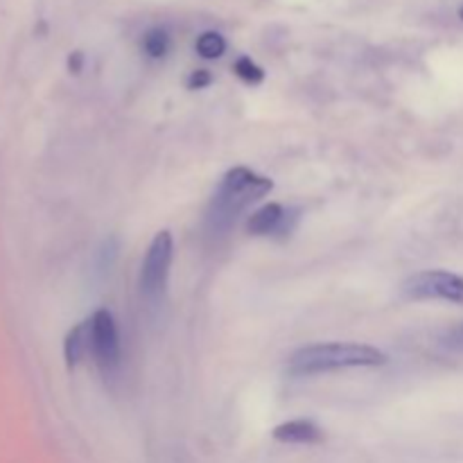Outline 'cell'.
<instances>
[{"label":"cell","instance_id":"6da1fadb","mask_svg":"<svg viewBox=\"0 0 463 463\" xmlns=\"http://www.w3.org/2000/svg\"><path fill=\"white\" fill-rule=\"evenodd\" d=\"M271 188H274L271 179L256 175V172L247 170V167H233L231 172H226L220 188L213 194L211 208H208V231L211 233L229 231L240 217V213L247 211L260 197H265Z\"/></svg>","mask_w":463,"mask_h":463},{"label":"cell","instance_id":"7a4b0ae2","mask_svg":"<svg viewBox=\"0 0 463 463\" xmlns=\"http://www.w3.org/2000/svg\"><path fill=\"white\" fill-rule=\"evenodd\" d=\"M384 362L387 355L366 344H317L301 348L289 357V373L312 375L351 366H378Z\"/></svg>","mask_w":463,"mask_h":463},{"label":"cell","instance_id":"3957f363","mask_svg":"<svg viewBox=\"0 0 463 463\" xmlns=\"http://www.w3.org/2000/svg\"><path fill=\"white\" fill-rule=\"evenodd\" d=\"M89 351L104 375L116 373L120 366V337H118L116 321L109 310H98L89 321Z\"/></svg>","mask_w":463,"mask_h":463},{"label":"cell","instance_id":"277c9868","mask_svg":"<svg viewBox=\"0 0 463 463\" xmlns=\"http://www.w3.org/2000/svg\"><path fill=\"white\" fill-rule=\"evenodd\" d=\"M172 251H175V244H172L170 231L156 233L145 256L143 271H140V292L147 301H158L163 297L167 274H170Z\"/></svg>","mask_w":463,"mask_h":463},{"label":"cell","instance_id":"5b68a950","mask_svg":"<svg viewBox=\"0 0 463 463\" xmlns=\"http://www.w3.org/2000/svg\"><path fill=\"white\" fill-rule=\"evenodd\" d=\"M402 294L414 301L443 298V301L463 303V279L450 271H420L402 283Z\"/></svg>","mask_w":463,"mask_h":463},{"label":"cell","instance_id":"8992f818","mask_svg":"<svg viewBox=\"0 0 463 463\" xmlns=\"http://www.w3.org/2000/svg\"><path fill=\"white\" fill-rule=\"evenodd\" d=\"M274 439L280 443H319L324 432L312 420H289L274 430Z\"/></svg>","mask_w":463,"mask_h":463},{"label":"cell","instance_id":"52a82bcc","mask_svg":"<svg viewBox=\"0 0 463 463\" xmlns=\"http://www.w3.org/2000/svg\"><path fill=\"white\" fill-rule=\"evenodd\" d=\"M285 211L288 208H283L280 203H267V206H262L260 211H256L249 217V231L253 235H276V231H279L280 222L285 217Z\"/></svg>","mask_w":463,"mask_h":463},{"label":"cell","instance_id":"ba28073f","mask_svg":"<svg viewBox=\"0 0 463 463\" xmlns=\"http://www.w3.org/2000/svg\"><path fill=\"white\" fill-rule=\"evenodd\" d=\"M89 353V328H86V321L80 324L77 328H72L66 337V362L68 366H75L81 357Z\"/></svg>","mask_w":463,"mask_h":463},{"label":"cell","instance_id":"9c48e42d","mask_svg":"<svg viewBox=\"0 0 463 463\" xmlns=\"http://www.w3.org/2000/svg\"><path fill=\"white\" fill-rule=\"evenodd\" d=\"M143 48L152 59L165 57L167 50H170V34L161 27H154L143 36Z\"/></svg>","mask_w":463,"mask_h":463},{"label":"cell","instance_id":"30bf717a","mask_svg":"<svg viewBox=\"0 0 463 463\" xmlns=\"http://www.w3.org/2000/svg\"><path fill=\"white\" fill-rule=\"evenodd\" d=\"M194 48H197V52L202 54L203 59H217L224 54L226 41L224 36L217 34V32H203L197 39V43H194Z\"/></svg>","mask_w":463,"mask_h":463},{"label":"cell","instance_id":"8fae6325","mask_svg":"<svg viewBox=\"0 0 463 463\" xmlns=\"http://www.w3.org/2000/svg\"><path fill=\"white\" fill-rule=\"evenodd\" d=\"M233 71L235 75L242 81H247V84H260V81L265 80V71H262L258 63H253L249 57H240L238 61H235Z\"/></svg>","mask_w":463,"mask_h":463},{"label":"cell","instance_id":"7c38bea8","mask_svg":"<svg viewBox=\"0 0 463 463\" xmlns=\"http://www.w3.org/2000/svg\"><path fill=\"white\" fill-rule=\"evenodd\" d=\"M443 342H446V346L450 348V351H463V324L457 326L455 330H450Z\"/></svg>","mask_w":463,"mask_h":463},{"label":"cell","instance_id":"4fadbf2b","mask_svg":"<svg viewBox=\"0 0 463 463\" xmlns=\"http://www.w3.org/2000/svg\"><path fill=\"white\" fill-rule=\"evenodd\" d=\"M211 72L208 71H197V72H193V75H190V80H188V86L190 89H203V86H208L211 84Z\"/></svg>","mask_w":463,"mask_h":463},{"label":"cell","instance_id":"5bb4252c","mask_svg":"<svg viewBox=\"0 0 463 463\" xmlns=\"http://www.w3.org/2000/svg\"><path fill=\"white\" fill-rule=\"evenodd\" d=\"M68 66L72 68V72H80V68H81V54H80V52L72 54V59H71V61H68Z\"/></svg>","mask_w":463,"mask_h":463},{"label":"cell","instance_id":"9a60e30c","mask_svg":"<svg viewBox=\"0 0 463 463\" xmlns=\"http://www.w3.org/2000/svg\"><path fill=\"white\" fill-rule=\"evenodd\" d=\"M459 16H461V18H463V7H461V12H459Z\"/></svg>","mask_w":463,"mask_h":463}]
</instances>
